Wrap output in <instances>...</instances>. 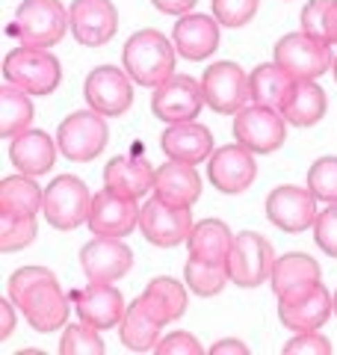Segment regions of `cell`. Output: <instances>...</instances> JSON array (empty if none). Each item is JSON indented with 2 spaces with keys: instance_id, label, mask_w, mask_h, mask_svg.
I'll list each match as a JSON object with an SVG mask.
<instances>
[{
  "instance_id": "39",
  "label": "cell",
  "mask_w": 337,
  "mask_h": 355,
  "mask_svg": "<svg viewBox=\"0 0 337 355\" xmlns=\"http://www.w3.org/2000/svg\"><path fill=\"white\" fill-rule=\"evenodd\" d=\"M257 3H261V0H213V18H216L222 27L237 30L254 18Z\"/></svg>"
},
{
  "instance_id": "4",
  "label": "cell",
  "mask_w": 337,
  "mask_h": 355,
  "mask_svg": "<svg viewBox=\"0 0 337 355\" xmlns=\"http://www.w3.org/2000/svg\"><path fill=\"white\" fill-rule=\"evenodd\" d=\"M3 80L27 95H51L62 83V65L48 51L21 44L3 57Z\"/></svg>"
},
{
  "instance_id": "8",
  "label": "cell",
  "mask_w": 337,
  "mask_h": 355,
  "mask_svg": "<svg viewBox=\"0 0 337 355\" xmlns=\"http://www.w3.org/2000/svg\"><path fill=\"white\" fill-rule=\"evenodd\" d=\"M275 266V249L263 234L257 231H240L234 237V246L228 252V275L240 287H261L273 279Z\"/></svg>"
},
{
  "instance_id": "36",
  "label": "cell",
  "mask_w": 337,
  "mask_h": 355,
  "mask_svg": "<svg viewBox=\"0 0 337 355\" xmlns=\"http://www.w3.org/2000/svg\"><path fill=\"white\" fill-rule=\"evenodd\" d=\"M101 329L89 326V323H71L69 329L62 331V340H60V352L62 355H104L107 347L98 335Z\"/></svg>"
},
{
  "instance_id": "19",
  "label": "cell",
  "mask_w": 337,
  "mask_h": 355,
  "mask_svg": "<svg viewBox=\"0 0 337 355\" xmlns=\"http://www.w3.org/2000/svg\"><path fill=\"white\" fill-rule=\"evenodd\" d=\"M139 210L137 198L116 196L112 190H101L92 196V210H89L86 225L92 228L95 237H128L133 228H139Z\"/></svg>"
},
{
  "instance_id": "5",
  "label": "cell",
  "mask_w": 337,
  "mask_h": 355,
  "mask_svg": "<svg viewBox=\"0 0 337 355\" xmlns=\"http://www.w3.org/2000/svg\"><path fill=\"white\" fill-rule=\"evenodd\" d=\"M107 116L95 113V110H83V113H71L62 119V125L56 128V146L60 154L71 163H89L95 160L110 142V128Z\"/></svg>"
},
{
  "instance_id": "38",
  "label": "cell",
  "mask_w": 337,
  "mask_h": 355,
  "mask_svg": "<svg viewBox=\"0 0 337 355\" xmlns=\"http://www.w3.org/2000/svg\"><path fill=\"white\" fill-rule=\"evenodd\" d=\"M308 190L317 202L337 205V157H320L308 169Z\"/></svg>"
},
{
  "instance_id": "37",
  "label": "cell",
  "mask_w": 337,
  "mask_h": 355,
  "mask_svg": "<svg viewBox=\"0 0 337 355\" xmlns=\"http://www.w3.org/2000/svg\"><path fill=\"white\" fill-rule=\"evenodd\" d=\"M39 234L36 216L27 219H15V216H0V249L6 254L12 252H24Z\"/></svg>"
},
{
  "instance_id": "10",
  "label": "cell",
  "mask_w": 337,
  "mask_h": 355,
  "mask_svg": "<svg viewBox=\"0 0 337 355\" xmlns=\"http://www.w3.org/2000/svg\"><path fill=\"white\" fill-rule=\"evenodd\" d=\"M205 107H207L205 89L189 74H172L151 95V113L160 121H166V125L193 121Z\"/></svg>"
},
{
  "instance_id": "43",
  "label": "cell",
  "mask_w": 337,
  "mask_h": 355,
  "mask_svg": "<svg viewBox=\"0 0 337 355\" xmlns=\"http://www.w3.org/2000/svg\"><path fill=\"white\" fill-rule=\"evenodd\" d=\"M196 3L198 0H151V6L163 15H187V12H193Z\"/></svg>"
},
{
  "instance_id": "23",
  "label": "cell",
  "mask_w": 337,
  "mask_h": 355,
  "mask_svg": "<svg viewBox=\"0 0 337 355\" xmlns=\"http://www.w3.org/2000/svg\"><path fill=\"white\" fill-rule=\"evenodd\" d=\"M56 148H60V146H56V142L44 130L27 128V130H21L18 137H12V146H9V160H12V166L21 175L39 178V175H48L53 169Z\"/></svg>"
},
{
  "instance_id": "45",
  "label": "cell",
  "mask_w": 337,
  "mask_h": 355,
  "mask_svg": "<svg viewBox=\"0 0 337 355\" xmlns=\"http://www.w3.org/2000/svg\"><path fill=\"white\" fill-rule=\"evenodd\" d=\"M9 302H12V299H3V305H0V308H3V329H0V338H9V335H12V329H15V314H12V308H9Z\"/></svg>"
},
{
  "instance_id": "11",
  "label": "cell",
  "mask_w": 337,
  "mask_h": 355,
  "mask_svg": "<svg viewBox=\"0 0 337 355\" xmlns=\"http://www.w3.org/2000/svg\"><path fill=\"white\" fill-rule=\"evenodd\" d=\"M201 89H205V101L213 113L219 116H237L252 98L249 92V74H245L237 62H213L207 65L205 77H201Z\"/></svg>"
},
{
  "instance_id": "24",
  "label": "cell",
  "mask_w": 337,
  "mask_h": 355,
  "mask_svg": "<svg viewBox=\"0 0 337 355\" xmlns=\"http://www.w3.org/2000/svg\"><path fill=\"white\" fill-rule=\"evenodd\" d=\"M154 196L178 207H193L201 196V178L193 163L168 160L154 172Z\"/></svg>"
},
{
  "instance_id": "18",
  "label": "cell",
  "mask_w": 337,
  "mask_h": 355,
  "mask_svg": "<svg viewBox=\"0 0 337 355\" xmlns=\"http://www.w3.org/2000/svg\"><path fill=\"white\" fill-rule=\"evenodd\" d=\"M69 27L77 44L101 48L119 30V12L110 0H74L69 9Z\"/></svg>"
},
{
  "instance_id": "47",
  "label": "cell",
  "mask_w": 337,
  "mask_h": 355,
  "mask_svg": "<svg viewBox=\"0 0 337 355\" xmlns=\"http://www.w3.org/2000/svg\"><path fill=\"white\" fill-rule=\"evenodd\" d=\"M331 299H334V314H337V291H334V296H331Z\"/></svg>"
},
{
  "instance_id": "13",
  "label": "cell",
  "mask_w": 337,
  "mask_h": 355,
  "mask_svg": "<svg viewBox=\"0 0 337 355\" xmlns=\"http://www.w3.org/2000/svg\"><path fill=\"white\" fill-rule=\"evenodd\" d=\"M284 116L273 107L261 104H245L237 116H234V137L240 146H245L254 154H273L284 146L287 130H284Z\"/></svg>"
},
{
  "instance_id": "22",
  "label": "cell",
  "mask_w": 337,
  "mask_h": 355,
  "mask_svg": "<svg viewBox=\"0 0 337 355\" xmlns=\"http://www.w3.org/2000/svg\"><path fill=\"white\" fill-rule=\"evenodd\" d=\"M160 148L168 160H181V163H193L198 166L201 160H210L213 154V133L198 125V121H178L168 125L160 137Z\"/></svg>"
},
{
  "instance_id": "41",
  "label": "cell",
  "mask_w": 337,
  "mask_h": 355,
  "mask_svg": "<svg viewBox=\"0 0 337 355\" xmlns=\"http://www.w3.org/2000/svg\"><path fill=\"white\" fill-rule=\"evenodd\" d=\"M284 355H331L329 338L317 335V331H296V338L284 343Z\"/></svg>"
},
{
  "instance_id": "2",
  "label": "cell",
  "mask_w": 337,
  "mask_h": 355,
  "mask_svg": "<svg viewBox=\"0 0 337 355\" xmlns=\"http://www.w3.org/2000/svg\"><path fill=\"white\" fill-rule=\"evenodd\" d=\"M175 57H178L175 42H168L157 30L133 33L125 42V48H121V65L130 74V80L148 89H157L175 74V62H178Z\"/></svg>"
},
{
  "instance_id": "32",
  "label": "cell",
  "mask_w": 337,
  "mask_h": 355,
  "mask_svg": "<svg viewBox=\"0 0 337 355\" xmlns=\"http://www.w3.org/2000/svg\"><path fill=\"white\" fill-rule=\"evenodd\" d=\"M293 86V77H290L278 62H263L249 74V92H252V101L261 104V107H273L281 110L284 98Z\"/></svg>"
},
{
  "instance_id": "21",
  "label": "cell",
  "mask_w": 337,
  "mask_h": 355,
  "mask_svg": "<svg viewBox=\"0 0 337 355\" xmlns=\"http://www.w3.org/2000/svg\"><path fill=\"white\" fill-rule=\"evenodd\" d=\"M74 308H77V320L95 326L101 331H107L112 326L121 323L125 317V296H121L112 284H92L83 287L80 293H74Z\"/></svg>"
},
{
  "instance_id": "34",
  "label": "cell",
  "mask_w": 337,
  "mask_h": 355,
  "mask_svg": "<svg viewBox=\"0 0 337 355\" xmlns=\"http://www.w3.org/2000/svg\"><path fill=\"white\" fill-rule=\"evenodd\" d=\"M184 279H187V287L198 296H219L225 291V284L231 282L228 275V263H210V261H198L189 254V261L184 266Z\"/></svg>"
},
{
  "instance_id": "20",
  "label": "cell",
  "mask_w": 337,
  "mask_h": 355,
  "mask_svg": "<svg viewBox=\"0 0 337 355\" xmlns=\"http://www.w3.org/2000/svg\"><path fill=\"white\" fill-rule=\"evenodd\" d=\"M172 42H175L178 57L181 60H189V62L207 60L219 48V21L213 15L187 12L175 21Z\"/></svg>"
},
{
  "instance_id": "33",
  "label": "cell",
  "mask_w": 337,
  "mask_h": 355,
  "mask_svg": "<svg viewBox=\"0 0 337 355\" xmlns=\"http://www.w3.org/2000/svg\"><path fill=\"white\" fill-rule=\"evenodd\" d=\"M33 116H36V107H33L24 89L3 83V89H0V137H18L21 130L33 125Z\"/></svg>"
},
{
  "instance_id": "31",
  "label": "cell",
  "mask_w": 337,
  "mask_h": 355,
  "mask_svg": "<svg viewBox=\"0 0 337 355\" xmlns=\"http://www.w3.org/2000/svg\"><path fill=\"white\" fill-rule=\"evenodd\" d=\"M160 329L163 326L133 299L119 323V338L130 352H154V347L160 343Z\"/></svg>"
},
{
  "instance_id": "28",
  "label": "cell",
  "mask_w": 337,
  "mask_h": 355,
  "mask_svg": "<svg viewBox=\"0 0 337 355\" xmlns=\"http://www.w3.org/2000/svg\"><path fill=\"white\" fill-rule=\"evenodd\" d=\"M234 246V234L231 228L219 219H201L193 225L187 237V249L193 258L198 261H210V263H228V252Z\"/></svg>"
},
{
  "instance_id": "3",
  "label": "cell",
  "mask_w": 337,
  "mask_h": 355,
  "mask_svg": "<svg viewBox=\"0 0 337 355\" xmlns=\"http://www.w3.org/2000/svg\"><path fill=\"white\" fill-rule=\"evenodd\" d=\"M69 30V12L60 0H24L15 9V18L6 24V36L18 39L27 48L48 51L60 44Z\"/></svg>"
},
{
  "instance_id": "12",
  "label": "cell",
  "mask_w": 337,
  "mask_h": 355,
  "mask_svg": "<svg viewBox=\"0 0 337 355\" xmlns=\"http://www.w3.org/2000/svg\"><path fill=\"white\" fill-rule=\"evenodd\" d=\"M193 225L196 222H193L189 207L168 205L160 196H154L151 202H145L142 210H139L142 237L157 249H172V246H178V243H187Z\"/></svg>"
},
{
  "instance_id": "14",
  "label": "cell",
  "mask_w": 337,
  "mask_h": 355,
  "mask_svg": "<svg viewBox=\"0 0 337 355\" xmlns=\"http://www.w3.org/2000/svg\"><path fill=\"white\" fill-rule=\"evenodd\" d=\"M83 98L89 110H95L101 116H121L128 113L133 104V80L125 69L116 65H98V69L86 77L83 86Z\"/></svg>"
},
{
  "instance_id": "46",
  "label": "cell",
  "mask_w": 337,
  "mask_h": 355,
  "mask_svg": "<svg viewBox=\"0 0 337 355\" xmlns=\"http://www.w3.org/2000/svg\"><path fill=\"white\" fill-rule=\"evenodd\" d=\"M331 71H334V80H337V57H334V65H331Z\"/></svg>"
},
{
  "instance_id": "16",
  "label": "cell",
  "mask_w": 337,
  "mask_h": 355,
  "mask_svg": "<svg viewBox=\"0 0 337 355\" xmlns=\"http://www.w3.org/2000/svg\"><path fill=\"white\" fill-rule=\"evenodd\" d=\"M207 178L225 196H237L243 190H249L257 178V163H254V151L245 146H222L210 154L207 160Z\"/></svg>"
},
{
  "instance_id": "9",
  "label": "cell",
  "mask_w": 337,
  "mask_h": 355,
  "mask_svg": "<svg viewBox=\"0 0 337 355\" xmlns=\"http://www.w3.org/2000/svg\"><path fill=\"white\" fill-rule=\"evenodd\" d=\"M331 314H334V299L322 287V282H313L308 287L278 296V320L290 331H320L329 323Z\"/></svg>"
},
{
  "instance_id": "26",
  "label": "cell",
  "mask_w": 337,
  "mask_h": 355,
  "mask_svg": "<svg viewBox=\"0 0 337 355\" xmlns=\"http://www.w3.org/2000/svg\"><path fill=\"white\" fill-rule=\"evenodd\" d=\"M329 110V98H325V89L313 80H293L290 92L284 98L278 113L284 116L287 125L293 128H311L325 116Z\"/></svg>"
},
{
  "instance_id": "40",
  "label": "cell",
  "mask_w": 337,
  "mask_h": 355,
  "mask_svg": "<svg viewBox=\"0 0 337 355\" xmlns=\"http://www.w3.org/2000/svg\"><path fill=\"white\" fill-rule=\"evenodd\" d=\"M313 240L329 258H337V205H329L322 214H317V219H313Z\"/></svg>"
},
{
  "instance_id": "30",
  "label": "cell",
  "mask_w": 337,
  "mask_h": 355,
  "mask_svg": "<svg viewBox=\"0 0 337 355\" xmlns=\"http://www.w3.org/2000/svg\"><path fill=\"white\" fill-rule=\"evenodd\" d=\"M320 263L305 252H290L284 258H275L273 266V293L284 296L290 291H299V287H308L313 282H320Z\"/></svg>"
},
{
  "instance_id": "17",
  "label": "cell",
  "mask_w": 337,
  "mask_h": 355,
  "mask_svg": "<svg viewBox=\"0 0 337 355\" xmlns=\"http://www.w3.org/2000/svg\"><path fill=\"white\" fill-rule=\"evenodd\" d=\"M266 219L287 234H302L317 219V198L311 190L284 184L266 196Z\"/></svg>"
},
{
  "instance_id": "25",
  "label": "cell",
  "mask_w": 337,
  "mask_h": 355,
  "mask_svg": "<svg viewBox=\"0 0 337 355\" xmlns=\"http://www.w3.org/2000/svg\"><path fill=\"white\" fill-rule=\"evenodd\" d=\"M154 172L145 157H112L104 169V187L116 196L125 198H142L148 190H154Z\"/></svg>"
},
{
  "instance_id": "42",
  "label": "cell",
  "mask_w": 337,
  "mask_h": 355,
  "mask_svg": "<svg viewBox=\"0 0 337 355\" xmlns=\"http://www.w3.org/2000/svg\"><path fill=\"white\" fill-rule=\"evenodd\" d=\"M157 355H201V343L189 335V331H175V335H166L160 343L154 347Z\"/></svg>"
},
{
  "instance_id": "27",
  "label": "cell",
  "mask_w": 337,
  "mask_h": 355,
  "mask_svg": "<svg viewBox=\"0 0 337 355\" xmlns=\"http://www.w3.org/2000/svg\"><path fill=\"white\" fill-rule=\"evenodd\" d=\"M137 302L148 311L160 326L172 323V320H181L187 311V291L181 282L160 275V279H151L148 287L142 291V296H137Z\"/></svg>"
},
{
  "instance_id": "6",
  "label": "cell",
  "mask_w": 337,
  "mask_h": 355,
  "mask_svg": "<svg viewBox=\"0 0 337 355\" xmlns=\"http://www.w3.org/2000/svg\"><path fill=\"white\" fill-rule=\"evenodd\" d=\"M273 60L284 69L293 80H317L334 65L331 44L311 39L308 33H287L275 42Z\"/></svg>"
},
{
  "instance_id": "15",
  "label": "cell",
  "mask_w": 337,
  "mask_h": 355,
  "mask_svg": "<svg viewBox=\"0 0 337 355\" xmlns=\"http://www.w3.org/2000/svg\"><path fill=\"white\" fill-rule=\"evenodd\" d=\"M133 266V252L119 237H95L80 249V270L92 284H116Z\"/></svg>"
},
{
  "instance_id": "7",
  "label": "cell",
  "mask_w": 337,
  "mask_h": 355,
  "mask_svg": "<svg viewBox=\"0 0 337 355\" xmlns=\"http://www.w3.org/2000/svg\"><path fill=\"white\" fill-rule=\"evenodd\" d=\"M44 219L51 222L56 231H74L80 228L89 219V210H92V196H89V187L74 175H60L53 178L44 190Z\"/></svg>"
},
{
  "instance_id": "35",
  "label": "cell",
  "mask_w": 337,
  "mask_h": 355,
  "mask_svg": "<svg viewBox=\"0 0 337 355\" xmlns=\"http://www.w3.org/2000/svg\"><path fill=\"white\" fill-rule=\"evenodd\" d=\"M334 21H337V0H308L302 9V33L325 44H334Z\"/></svg>"
},
{
  "instance_id": "48",
  "label": "cell",
  "mask_w": 337,
  "mask_h": 355,
  "mask_svg": "<svg viewBox=\"0 0 337 355\" xmlns=\"http://www.w3.org/2000/svg\"><path fill=\"white\" fill-rule=\"evenodd\" d=\"M334 44H337V21H334Z\"/></svg>"
},
{
  "instance_id": "1",
  "label": "cell",
  "mask_w": 337,
  "mask_h": 355,
  "mask_svg": "<svg viewBox=\"0 0 337 355\" xmlns=\"http://www.w3.org/2000/svg\"><path fill=\"white\" fill-rule=\"evenodd\" d=\"M9 299L18 305L27 323L51 335L69 320V299H65L56 275L48 266H21L9 275Z\"/></svg>"
},
{
  "instance_id": "29",
  "label": "cell",
  "mask_w": 337,
  "mask_h": 355,
  "mask_svg": "<svg viewBox=\"0 0 337 355\" xmlns=\"http://www.w3.org/2000/svg\"><path fill=\"white\" fill-rule=\"evenodd\" d=\"M42 202H44V190H39L36 178L9 175L0 181V216H15V219L36 216Z\"/></svg>"
},
{
  "instance_id": "44",
  "label": "cell",
  "mask_w": 337,
  "mask_h": 355,
  "mask_svg": "<svg viewBox=\"0 0 337 355\" xmlns=\"http://www.w3.org/2000/svg\"><path fill=\"white\" fill-rule=\"evenodd\" d=\"M225 352L249 355V347H245V343H240V340H234V338H228V340H216V343L210 347V355H225Z\"/></svg>"
}]
</instances>
